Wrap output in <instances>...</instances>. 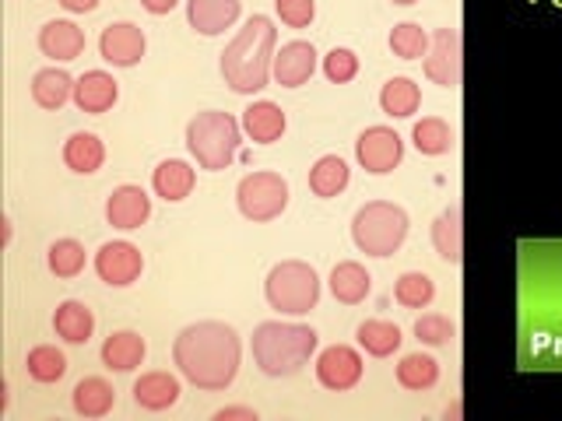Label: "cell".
<instances>
[{
  "instance_id": "cell-4",
  "label": "cell",
  "mask_w": 562,
  "mask_h": 421,
  "mask_svg": "<svg viewBox=\"0 0 562 421\" xmlns=\"http://www.w3.org/2000/svg\"><path fill=\"white\" fill-rule=\"evenodd\" d=\"M243 145V123L222 110L198 113L187 123V151L207 172H222L236 162Z\"/></svg>"
},
{
  "instance_id": "cell-5",
  "label": "cell",
  "mask_w": 562,
  "mask_h": 421,
  "mask_svg": "<svg viewBox=\"0 0 562 421\" xmlns=\"http://www.w3.org/2000/svg\"><path fill=\"white\" fill-rule=\"evenodd\" d=\"M408 228H412V218L401 204L369 201L356 210V218H351V242L359 246V253L386 260L404 246Z\"/></svg>"
},
{
  "instance_id": "cell-40",
  "label": "cell",
  "mask_w": 562,
  "mask_h": 421,
  "mask_svg": "<svg viewBox=\"0 0 562 421\" xmlns=\"http://www.w3.org/2000/svg\"><path fill=\"white\" fill-rule=\"evenodd\" d=\"M236 418L257 421V411L254 408H222V411H215V421H236Z\"/></svg>"
},
{
  "instance_id": "cell-24",
  "label": "cell",
  "mask_w": 562,
  "mask_h": 421,
  "mask_svg": "<svg viewBox=\"0 0 562 421\" xmlns=\"http://www.w3.org/2000/svg\"><path fill=\"white\" fill-rule=\"evenodd\" d=\"M75 84L78 78H70L64 67H43V70H35V78H32V99L40 110H64V105L75 99Z\"/></svg>"
},
{
  "instance_id": "cell-38",
  "label": "cell",
  "mask_w": 562,
  "mask_h": 421,
  "mask_svg": "<svg viewBox=\"0 0 562 421\" xmlns=\"http://www.w3.org/2000/svg\"><path fill=\"white\" fill-rule=\"evenodd\" d=\"M324 75L330 84H348V81H356L359 75V57H356V49H348V46H334L327 57H324Z\"/></svg>"
},
{
  "instance_id": "cell-31",
  "label": "cell",
  "mask_w": 562,
  "mask_h": 421,
  "mask_svg": "<svg viewBox=\"0 0 562 421\" xmlns=\"http://www.w3.org/2000/svg\"><path fill=\"white\" fill-rule=\"evenodd\" d=\"M439 383V362L426 351H412V355H404L397 362V386L412 394H426Z\"/></svg>"
},
{
  "instance_id": "cell-3",
  "label": "cell",
  "mask_w": 562,
  "mask_h": 421,
  "mask_svg": "<svg viewBox=\"0 0 562 421\" xmlns=\"http://www.w3.org/2000/svg\"><path fill=\"white\" fill-rule=\"evenodd\" d=\"M316 330L306 323H285V320H268L254 330V362L263 376L271 379H285L303 373L310 365V359L316 355Z\"/></svg>"
},
{
  "instance_id": "cell-2",
  "label": "cell",
  "mask_w": 562,
  "mask_h": 421,
  "mask_svg": "<svg viewBox=\"0 0 562 421\" xmlns=\"http://www.w3.org/2000/svg\"><path fill=\"white\" fill-rule=\"evenodd\" d=\"M278 29L268 14H254L222 53V78L236 95H257L271 84Z\"/></svg>"
},
{
  "instance_id": "cell-36",
  "label": "cell",
  "mask_w": 562,
  "mask_h": 421,
  "mask_svg": "<svg viewBox=\"0 0 562 421\" xmlns=\"http://www.w3.org/2000/svg\"><path fill=\"white\" fill-rule=\"evenodd\" d=\"M429 39H432V35L422 25L401 22V25L391 29V39H386V43H391V53H394V57H401V60H426Z\"/></svg>"
},
{
  "instance_id": "cell-15",
  "label": "cell",
  "mask_w": 562,
  "mask_h": 421,
  "mask_svg": "<svg viewBox=\"0 0 562 421\" xmlns=\"http://www.w3.org/2000/svg\"><path fill=\"white\" fill-rule=\"evenodd\" d=\"M243 4L239 0H187V22L198 35L215 39L225 29H233L239 22Z\"/></svg>"
},
{
  "instance_id": "cell-34",
  "label": "cell",
  "mask_w": 562,
  "mask_h": 421,
  "mask_svg": "<svg viewBox=\"0 0 562 421\" xmlns=\"http://www.w3.org/2000/svg\"><path fill=\"white\" fill-rule=\"evenodd\" d=\"M436 298V281L422 271H408L397 277L394 285V303L404 306V309H429Z\"/></svg>"
},
{
  "instance_id": "cell-6",
  "label": "cell",
  "mask_w": 562,
  "mask_h": 421,
  "mask_svg": "<svg viewBox=\"0 0 562 421\" xmlns=\"http://www.w3.org/2000/svg\"><path fill=\"white\" fill-rule=\"evenodd\" d=\"M263 298H268L271 309L285 316H306L321 303V274L306 260H281L268 271Z\"/></svg>"
},
{
  "instance_id": "cell-42",
  "label": "cell",
  "mask_w": 562,
  "mask_h": 421,
  "mask_svg": "<svg viewBox=\"0 0 562 421\" xmlns=\"http://www.w3.org/2000/svg\"><path fill=\"white\" fill-rule=\"evenodd\" d=\"M60 8L70 14H92L99 8V0H60Z\"/></svg>"
},
{
  "instance_id": "cell-43",
  "label": "cell",
  "mask_w": 562,
  "mask_h": 421,
  "mask_svg": "<svg viewBox=\"0 0 562 421\" xmlns=\"http://www.w3.org/2000/svg\"><path fill=\"white\" fill-rule=\"evenodd\" d=\"M11 239H14V225L11 218H4V246H11Z\"/></svg>"
},
{
  "instance_id": "cell-39",
  "label": "cell",
  "mask_w": 562,
  "mask_h": 421,
  "mask_svg": "<svg viewBox=\"0 0 562 421\" xmlns=\"http://www.w3.org/2000/svg\"><path fill=\"white\" fill-rule=\"evenodd\" d=\"M274 11L289 29H310L316 18V0H274Z\"/></svg>"
},
{
  "instance_id": "cell-35",
  "label": "cell",
  "mask_w": 562,
  "mask_h": 421,
  "mask_svg": "<svg viewBox=\"0 0 562 421\" xmlns=\"http://www.w3.org/2000/svg\"><path fill=\"white\" fill-rule=\"evenodd\" d=\"M46 263H49V271L70 281V277H78L85 271V263H88V253H85V246L78 239H57L46 250Z\"/></svg>"
},
{
  "instance_id": "cell-37",
  "label": "cell",
  "mask_w": 562,
  "mask_h": 421,
  "mask_svg": "<svg viewBox=\"0 0 562 421\" xmlns=\"http://www.w3.org/2000/svg\"><path fill=\"white\" fill-rule=\"evenodd\" d=\"M415 338L426 348H447L457 341V323L443 312H422L415 320Z\"/></svg>"
},
{
  "instance_id": "cell-22",
  "label": "cell",
  "mask_w": 562,
  "mask_h": 421,
  "mask_svg": "<svg viewBox=\"0 0 562 421\" xmlns=\"http://www.w3.org/2000/svg\"><path fill=\"white\" fill-rule=\"evenodd\" d=\"M180 394H183L180 379L166 373V368L137 376V383H134V400H137V408H145V411H166L180 400Z\"/></svg>"
},
{
  "instance_id": "cell-17",
  "label": "cell",
  "mask_w": 562,
  "mask_h": 421,
  "mask_svg": "<svg viewBox=\"0 0 562 421\" xmlns=\"http://www.w3.org/2000/svg\"><path fill=\"white\" fill-rule=\"evenodd\" d=\"M120 99V84L113 75H105V70H85L75 84V105L81 113H110Z\"/></svg>"
},
{
  "instance_id": "cell-26",
  "label": "cell",
  "mask_w": 562,
  "mask_h": 421,
  "mask_svg": "<svg viewBox=\"0 0 562 421\" xmlns=\"http://www.w3.org/2000/svg\"><path fill=\"white\" fill-rule=\"evenodd\" d=\"M351 183V169L341 155H324L316 158L313 169H310V190L316 193L321 201H330V197H341Z\"/></svg>"
},
{
  "instance_id": "cell-23",
  "label": "cell",
  "mask_w": 562,
  "mask_h": 421,
  "mask_svg": "<svg viewBox=\"0 0 562 421\" xmlns=\"http://www.w3.org/2000/svg\"><path fill=\"white\" fill-rule=\"evenodd\" d=\"M373 292V274H369L359 260H341L334 263L330 271V295L338 298L341 306H359Z\"/></svg>"
},
{
  "instance_id": "cell-18",
  "label": "cell",
  "mask_w": 562,
  "mask_h": 421,
  "mask_svg": "<svg viewBox=\"0 0 562 421\" xmlns=\"http://www.w3.org/2000/svg\"><path fill=\"white\" fill-rule=\"evenodd\" d=\"M40 53L60 64L78 60L85 53V32L75 22H67V18H53V22L40 29Z\"/></svg>"
},
{
  "instance_id": "cell-19",
  "label": "cell",
  "mask_w": 562,
  "mask_h": 421,
  "mask_svg": "<svg viewBox=\"0 0 562 421\" xmlns=\"http://www.w3.org/2000/svg\"><path fill=\"white\" fill-rule=\"evenodd\" d=\"M99 355L110 373H134V368H140V362H145L148 344L137 330H116L102 341Z\"/></svg>"
},
{
  "instance_id": "cell-16",
  "label": "cell",
  "mask_w": 562,
  "mask_h": 421,
  "mask_svg": "<svg viewBox=\"0 0 562 421\" xmlns=\"http://www.w3.org/2000/svg\"><path fill=\"white\" fill-rule=\"evenodd\" d=\"M243 134L254 140V145H274V140H281V134H285L289 127V116L285 110H281L278 102L271 99H257L243 110Z\"/></svg>"
},
{
  "instance_id": "cell-7",
  "label": "cell",
  "mask_w": 562,
  "mask_h": 421,
  "mask_svg": "<svg viewBox=\"0 0 562 421\" xmlns=\"http://www.w3.org/2000/svg\"><path fill=\"white\" fill-rule=\"evenodd\" d=\"M236 207L246 221H274L285 215L289 207V180L281 172H250L243 175L239 186H236Z\"/></svg>"
},
{
  "instance_id": "cell-11",
  "label": "cell",
  "mask_w": 562,
  "mask_h": 421,
  "mask_svg": "<svg viewBox=\"0 0 562 421\" xmlns=\"http://www.w3.org/2000/svg\"><path fill=\"white\" fill-rule=\"evenodd\" d=\"M92 263H95L99 281H105L110 288L134 285V281L140 277V271H145V257H140V250H137L134 242H127V239L102 242Z\"/></svg>"
},
{
  "instance_id": "cell-9",
  "label": "cell",
  "mask_w": 562,
  "mask_h": 421,
  "mask_svg": "<svg viewBox=\"0 0 562 421\" xmlns=\"http://www.w3.org/2000/svg\"><path fill=\"white\" fill-rule=\"evenodd\" d=\"M316 383L324 386V390L330 394H348L356 390V386L362 383L366 376V362L356 348L348 344H330L324 348L321 355H316Z\"/></svg>"
},
{
  "instance_id": "cell-28",
  "label": "cell",
  "mask_w": 562,
  "mask_h": 421,
  "mask_svg": "<svg viewBox=\"0 0 562 421\" xmlns=\"http://www.w3.org/2000/svg\"><path fill=\"white\" fill-rule=\"evenodd\" d=\"M105 162V145L88 130H78L64 140V166L78 175H92Z\"/></svg>"
},
{
  "instance_id": "cell-29",
  "label": "cell",
  "mask_w": 562,
  "mask_h": 421,
  "mask_svg": "<svg viewBox=\"0 0 562 421\" xmlns=\"http://www.w3.org/2000/svg\"><path fill=\"white\" fill-rule=\"evenodd\" d=\"M356 341L359 348L366 351V355H373V359H391L394 351H401V341H404V333L397 323L391 320H362L356 327Z\"/></svg>"
},
{
  "instance_id": "cell-1",
  "label": "cell",
  "mask_w": 562,
  "mask_h": 421,
  "mask_svg": "<svg viewBox=\"0 0 562 421\" xmlns=\"http://www.w3.org/2000/svg\"><path fill=\"white\" fill-rule=\"evenodd\" d=\"M172 362L180 368V376L198 386V390L218 394L228 390L239 376L243 341L236 327H228L222 320H201L176 333Z\"/></svg>"
},
{
  "instance_id": "cell-8",
  "label": "cell",
  "mask_w": 562,
  "mask_h": 421,
  "mask_svg": "<svg viewBox=\"0 0 562 421\" xmlns=\"http://www.w3.org/2000/svg\"><path fill=\"white\" fill-rule=\"evenodd\" d=\"M426 78L439 88H461L464 81V39L457 29H436L426 53Z\"/></svg>"
},
{
  "instance_id": "cell-10",
  "label": "cell",
  "mask_w": 562,
  "mask_h": 421,
  "mask_svg": "<svg viewBox=\"0 0 562 421\" xmlns=\"http://www.w3.org/2000/svg\"><path fill=\"white\" fill-rule=\"evenodd\" d=\"M356 158L369 175H391L404 162V140L394 127H366L356 140Z\"/></svg>"
},
{
  "instance_id": "cell-30",
  "label": "cell",
  "mask_w": 562,
  "mask_h": 421,
  "mask_svg": "<svg viewBox=\"0 0 562 421\" xmlns=\"http://www.w3.org/2000/svg\"><path fill=\"white\" fill-rule=\"evenodd\" d=\"M422 105V88L412 81V78H391L383 88H380V110L394 120H408L418 113Z\"/></svg>"
},
{
  "instance_id": "cell-20",
  "label": "cell",
  "mask_w": 562,
  "mask_h": 421,
  "mask_svg": "<svg viewBox=\"0 0 562 421\" xmlns=\"http://www.w3.org/2000/svg\"><path fill=\"white\" fill-rule=\"evenodd\" d=\"M193 186H198V169L183 162V158H166V162H158V169L151 172V190L169 204L187 201Z\"/></svg>"
},
{
  "instance_id": "cell-13",
  "label": "cell",
  "mask_w": 562,
  "mask_h": 421,
  "mask_svg": "<svg viewBox=\"0 0 562 421\" xmlns=\"http://www.w3.org/2000/svg\"><path fill=\"white\" fill-rule=\"evenodd\" d=\"M151 218V197L140 186L134 183H123L110 193V201H105V221L120 232H134Z\"/></svg>"
},
{
  "instance_id": "cell-27",
  "label": "cell",
  "mask_w": 562,
  "mask_h": 421,
  "mask_svg": "<svg viewBox=\"0 0 562 421\" xmlns=\"http://www.w3.org/2000/svg\"><path fill=\"white\" fill-rule=\"evenodd\" d=\"M70 403H75V411L81 418H105V414L113 411V403H116V390H113L110 379L85 376L75 386V394H70Z\"/></svg>"
},
{
  "instance_id": "cell-33",
  "label": "cell",
  "mask_w": 562,
  "mask_h": 421,
  "mask_svg": "<svg viewBox=\"0 0 562 421\" xmlns=\"http://www.w3.org/2000/svg\"><path fill=\"white\" fill-rule=\"evenodd\" d=\"M25 368L32 383H43V386L60 383L67 376V355L53 344H35L25 359Z\"/></svg>"
},
{
  "instance_id": "cell-25",
  "label": "cell",
  "mask_w": 562,
  "mask_h": 421,
  "mask_svg": "<svg viewBox=\"0 0 562 421\" xmlns=\"http://www.w3.org/2000/svg\"><path fill=\"white\" fill-rule=\"evenodd\" d=\"M53 330L67 344H88V338L95 333V312L85 303H78V298H67L53 312Z\"/></svg>"
},
{
  "instance_id": "cell-14",
  "label": "cell",
  "mask_w": 562,
  "mask_h": 421,
  "mask_svg": "<svg viewBox=\"0 0 562 421\" xmlns=\"http://www.w3.org/2000/svg\"><path fill=\"white\" fill-rule=\"evenodd\" d=\"M316 70V49L306 39H292L274 53V67L271 78L281 88H303Z\"/></svg>"
},
{
  "instance_id": "cell-32",
  "label": "cell",
  "mask_w": 562,
  "mask_h": 421,
  "mask_svg": "<svg viewBox=\"0 0 562 421\" xmlns=\"http://www.w3.org/2000/svg\"><path fill=\"white\" fill-rule=\"evenodd\" d=\"M412 140L426 158H439L453 148V130L443 116H422L412 127Z\"/></svg>"
},
{
  "instance_id": "cell-41",
  "label": "cell",
  "mask_w": 562,
  "mask_h": 421,
  "mask_svg": "<svg viewBox=\"0 0 562 421\" xmlns=\"http://www.w3.org/2000/svg\"><path fill=\"white\" fill-rule=\"evenodd\" d=\"M140 8H145L148 14H169L180 8V0H140Z\"/></svg>"
},
{
  "instance_id": "cell-21",
  "label": "cell",
  "mask_w": 562,
  "mask_h": 421,
  "mask_svg": "<svg viewBox=\"0 0 562 421\" xmlns=\"http://www.w3.org/2000/svg\"><path fill=\"white\" fill-rule=\"evenodd\" d=\"M432 250L439 253V260L447 263H461L464 260V207L450 204L443 215L432 221Z\"/></svg>"
},
{
  "instance_id": "cell-44",
  "label": "cell",
  "mask_w": 562,
  "mask_h": 421,
  "mask_svg": "<svg viewBox=\"0 0 562 421\" xmlns=\"http://www.w3.org/2000/svg\"><path fill=\"white\" fill-rule=\"evenodd\" d=\"M391 4H401V8H412V4H418V0H391Z\"/></svg>"
},
{
  "instance_id": "cell-12",
  "label": "cell",
  "mask_w": 562,
  "mask_h": 421,
  "mask_svg": "<svg viewBox=\"0 0 562 421\" xmlns=\"http://www.w3.org/2000/svg\"><path fill=\"white\" fill-rule=\"evenodd\" d=\"M148 39L134 22H113L99 35V57L113 67H137L145 57Z\"/></svg>"
}]
</instances>
